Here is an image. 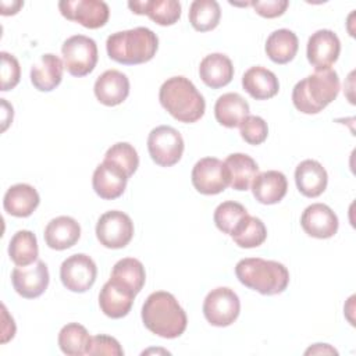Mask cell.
<instances>
[{
	"label": "cell",
	"instance_id": "12",
	"mask_svg": "<svg viewBox=\"0 0 356 356\" xmlns=\"http://www.w3.org/2000/svg\"><path fill=\"white\" fill-rule=\"evenodd\" d=\"M58 8L64 18L88 29L104 26L110 17L108 6L102 0H61Z\"/></svg>",
	"mask_w": 356,
	"mask_h": 356
},
{
	"label": "cell",
	"instance_id": "39",
	"mask_svg": "<svg viewBox=\"0 0 356 356\" xmlns=\"http://www.w3.org/2000/svg\"><path fill=\"white\" fill-rule=\"evenodd\" d=\"M86 355H111V356H122L124 349L120 342L110 335H95L90 337V342L88 346Z\"/></svg>",
	"mask_w": 356,
	"mask_h": 356
},
{
	"label": "cell",
	"instance_id": "32",
	"mask_svg": "<svg viewBox=\"0 0 356 356\" xmlns=\"http://www.w3.org/2000/svg\"><path fill=\"white\" fill-rule=\"evenodd\" d=\"M231 238L239 248H257L266 241L267 228L260 218L246 214L232 231Z\"/></svg>",
	"mask_w": 356,
	"mask_h": 356
},
{
	"label": "cell",
	"instance_id": "5",
	"mask_svg": "<svg viewBox=\"0 0 356 356\" xmlns=\"http://www.w3.org/2000/svg\"><path fill=\"white\" fill-rule=\"evenodd\" d=\"M235 274L242 285L267 296L282 293L289 284V271L282 263L260 257L239 260Z\"/></svg>",
	"mask_w": 356,
	"mask_h": 356
},
{
	"label": "cell",
	"instance_id": "34",
	"mask_svg": "<svg viewBox=\"0 0 356 356\" xmlns=\"http://www.w3.org/2000/svg\"><path fill=\"white\" fill-rule=\"evenodd\" d=\"M221 18V8L216 0H195L189 7V22L197 32L213 31Z\"/></svg>",
	"mask_w": 356,
	"mask_h": 356
},
{
	"label": "cell",
	"instance_id": "19",
	"mask_svg": "<svg viewBox=\"0 0 356 356\" xmlns=\"http://www.w3.org/2000/svg\"><path fill=\"white\" fill-rule=\"evenodd\" d=\"M295 182L298 191L303 196L317 197L327 188L328 174L318 161L307 159L298 164L295 170Z\"/></svg>",
	"mask_w": 356,
	"mask_h": 356
},
{
	"label": "cell",
	"instance_id": "26",
	"mask_svg": "<svg viewBox=\"0 0 356 356\" xmlns=\"http://www.w3.org/2000/svg\"><path fill=\"white\" fill-rule=\"evenodd\" d=\"M243 89L256 100H267L274 97L280 90V82L277 75L261 67H250L242 76Z\"/></svg>",
	"mask_w": 356,
	"mask_h": 356
},
{
	"label": "cell",
	"instance_id": "43",
	"mask_svg": "<svg viewBox=\"0 0 356 356\" xmlns=\"http://www.w3.org/2000/svg\"><path fill=\"white\" fill-rule=\"evenodd\" d=\"M1 106H3V128H1V131H6L13 120V106H10L6 102V99H1Z\"/></svg>",
	"mask_w": 356,
	"mask_h": 356
},
{
	"label": "cell",
	"instance_id": "24",
	"mask_svg": "<svg viewBox=\"0 0 356 356\" xmlns=\"http://www.w3.org/2000/svg\"><path fill=\"white\" fill-rule=\"evenodd\" d=\"M39 203V193L29 184H15L10 186L3 199L4 210L14 217H29Z\"/></svg>",
	"mask_w": 356,
	"mask_h": 356
},
{
	"label": "cell",
	"instance_id": "11",
	"mask_svg": "<svg viewBox=\"0 0 356 356\" xmlns=\"http://www.w3.org/2000/svg\"><path fill=\"white\" fill-rule=\"evenodd\" d=\"M192 185L202 195L221 193L229 185V174L224 161L203 157L192 168Z\"/></svg>",
	"mask_w": 356,
	"mask_h": 356
},
{
	"label": "cell",
	"instance_id": "40",
	"mask_svg": "<svg viewBox=\"0 0 356 356\" xmlns=\"http://www.w3.org/2000/svg\"><path fill=\"white\" fill-rule=\"evenodd\" d=\"M250 6L254 11L264 18H275L285 13L289 3L288 0H267V1H250Z\"/></svg>",
	"mask_w": 356,
	"mask_h": 356
},
{
	"label": "cell",
	"instance_id": "7",
	"mask_svg": "<svg viewBox=\"0 0 356 356\" xmlns=\"http://www.w3.org/2000/svg\"><path fill=\"white\" fill-rule=\"evenodd\" d=\"M182 135L170 125H160L150 131L147 136V150L152 160L160 167L177 164L184 153Z\"/></svg>",
	"mask_w": 356,
	"mask_h": 356
},
{
	"label": "cell",
	"instance_id": "14",
	"mask_svg": "<svg viewBox=\"0 0 356 356\" xmlns=\"http://www.w3.org/2000/svg\"><path fill=\"white\" fill-rule=\"evenodd\" d=\"M341 42L331 29H318L307 40V60L316 70H330L338 60Z\"/></svg>",
	"mask_w": 356,
	"mask_h": 356
},
{
	"label": "cell",
	"instance_id": "36",
	"mask_svg": "<svg viewBox=\"0 0 356 356\" xmlns=\"http://www.w3.org/2000/svg\"><path fill=\"white\" fill-rule=\"evenodd\" d=\"M248 214V210L238 202L227 200L217 206L214 210V224L216 227L224 232L231 235L232 231L236 228V225L241 222V220Z\"/></svg>",
	"mask_w": 356,
	"mask_h": 356
},
{
	"label": "cell",
	"instance_id": "29",
	"mask_svg": "<svg viewBox=\"0 0 356 356\" xmlns=\"http://www.w3.org/2000/svg\"><path fill=\"white\" fill-rule=\"evenodd\" d=\"M266 54L275 64H286L293 60L299 49L296 33L289 29H277L266 40Z\"/></svg>",
	"mask_w": 356,
	"mask_h": 356
},
{
	"label": "cell",
	"instance_id": "21",
	"mask_svg": "<svg viewBox=\"0 0 356 356\" xmlns=\"http://www.w3.org/2000/svg\"><path fill=\"white\" fill-rule=\"evenodd\" d=\"M43 235L44 242L50 249L65 250L78 242L81 227L75 218L60 216L47 222Z\"/></svg>",
	"mask_w": 356,
	"mask_h": 356
},
{
	"label": "cell",
	"instance_id": "1",
	"mask_svg": "<svg viewBox=\"0 0 356 356\" xmlns=\"http://www.w3.org/2000/svg\"><path fill=\"white\" fill-rule=\"evenodd\" d=\"M142 321L145 327L167 339L178 338L188 325L185 310L175 296L165 291L150 293L142 306Z\"/></svg>",
	"mask_w": 356,
	"mask_h": 356
},
{
	"label": "cell",
	"instance_id": "4",
	"mask_svg": "<svg viewBox=\"0 0 356 356\" xmlns=\"http://www.w3.org/2000/svg\"><path fill=\"white\" fill-rule=\"evenodd\" d=\"M339 93V78L334 70H316L296 82L292 90V103L303 114L323 111Z\"/></svg>",
	"mask_w": 356,
	"mask_h": 356
},
{
	"label": "cell",
	"instance_id": "17",
	"mask_svg": "<svg viewBox=\"0 0 356 356\" xmlns=\"http://www.w3.org/2000/svg\"><path fill=\"white\" fill-rule=\"evenodd\" d=\"M93 92L102 104L118 106L129 95V79L118 70H107L97 76Z\"/></svg>",
	"mask_w": 356,
	"mask_h": 356
},
{
	"label": "cell",
	"instance_id": "31",
	"mask_svg": "<svg viewBox=\"0 0 356 356\" xmlns=\"http://www.w3.org/2000/svg\"><path fill=\"white\" fill-rule=\"evenodd\" d=\"M8 256L15 266H29L38 260L39 248L36 236L29 229L17 231L8 243Z\"/></svg>",
	"mask_w": 356,
	"mask_h": 356
},
{
	"label": "cell",
	"instance_id": "35",
	"mask_svg": "<svg viewBox=\"0 0 356 356\" xmlns=\"http://www.w3.org/2000/svg\"><path fill=\"white\" fill-rule=\"evenodd\" d=\"M104 161L120 168L128 178L139 167V156L135 147L128 142H117L107 149L104 154Z\"/></svg>",
	"mask_w": 356,
	"mask_h": 356
},
{
	"label": "cell",
	"instance_id": "33",
	"mask_svg": "<svg viewBox=\"0 0 356 356\" xmlns=\"http://www.w3.org/2000/svg\"><path fill=\"white\" fill-rule=\"evenodd\" d=\"M57 341L63 353L68 356H81L88 352L90 335L82 324L68 323L60 330Z\"/></svg>",
	"mask_w": 356,
	"mask_h": 356
},
{
	"label": "cell",
	"instance_id": "30",
	"mask_svg": "<svg viewBox=\"0 0 356 356\" xmlns=\"http://www.w3.org/2000/svg\"><path fill=\"white\" fill-rule=\"evenodd\" d=\"M110 278L138 295L145 285L146 273L142 261L134 257H124L114 264Z\"/></svg>",
	"mask_w": 356,
	"mask_h": 356
},
{
	"label": "cell",
	"instance_id": "3",
	"mask_svg": "<svg viewBox=\"0 0 356 356\" xmlns=\"http://www.w3.org/2000/svg\"><path fill=\"white\" fill-rule=\"evenodd\" d=\"M157 49V35L145 26L111 33L106 40L108 57L124 65L147 63L156 56Z\"/></svg>",
	"mask_w": 356,
	"mask_h": 356
},
{
	"label": "cell",
	"instance_id": "2",
	"mask_svg": "<svg viewBox=\"0 0 356 356\" xmlns=\"http://www.w3.org/2000/svg\"><path fill=\"white\" fill-rule=\"evenodd\" d=\"M163 108L179 122L191 124L200 120L206 110L204 97L185 76H171L163 82L159 92Z\"/></svg>",
	"mask_w": 356,
	"mask_h": 356
},
{
	"label": "cell",
	"instance_id": "20",
	"mask_svg": "<svg viewBox=\"0 0 356 356\" xmlns=\"http://www.w3.org/2000/svg\"><path fill=\"white\" fill-rule=\"evenodd\" d=\"M288 191L286 177L277 170H268L254 177L252 192L261 204H275L284 199Z\"/></svg>",
	"mask_w": 356,
	"mask_h": 356
},
{
	"label": "cell",
	"instance_id": "18",
	"mask_svg": "<svg viewBox=\"0 0 356 356\" xmlns=\"http://www.w3.org/2000/svg\"><path fill=\"white\" fill-rule=\"evenodd\" d=\"M128 177L115 165L103 160L93 172L92 186L97 196L106 200L120 197L127 188Z\"/></svg>",
	"mask_w": 356,
	"mask_h": 356
},
{
	"label": "cell",
	"instance_id": "27",
	"mask_svg": "<svg viewBox=\"0 0 356 356\" xmlns=\"http://www.w3.org/2000/svg\"><path fill=\"white\" fill-rule=\"evenodd\" d=\"M214 115L222 127L236 128L249 115V103L239 93H224L214 104Z\"/></svg>",
	"mask_w": 356,
	"mask_h": 356
},
{
	"label": "cell",
	"instance_id": "42",
	"mask_svg": "<svg viewBox=\"0 0 356 356\" xmlns=\"http://www.w3.org/2000/svg\"><path fill=\"white\" fill-rule=\"evenodd\" d=\"M24 6L22 1H1V14L3 15H13L17 14L18 10Z\"/></svg>",
	"mask_w": 356,
	"mask_h": 356
},
{
	"label": "cell",
	"instance_id": "9",
	"mask_svg": "<svg viewBox=\"0 0 356 356\" xmlns=\"http://www.w3.org/2000/svg\"><path fill=\"white\" fill-rule=\"evenodd\" d=\"M96 236L100 245L108 249L125 248L134 236L131 217L120 210H110L100 216L96 224Z\"/></svg>",
	"mask_w": 356,
	"mask_h": 356
},
{
	"label": "cell",
	"instance_id": "10",
	"mask_svg": "<svg viewBox=\"0 0 356 356\" xmlns=\"http://www.w3.org/2000/svg\"><path fill=\"white\" fill-rule=\"evenodd\" d=\"M96 277V263L85 253L72 254L61 263L60 278L63 285L71 292H86L93 286Z\"/></svg>",
	"mask_w": 356,
	"mask_h": 356
},
{
	"label": "cell",
	"instance_id": "23",
	"mask_svg": "<svg viewBox=\"0 0 356 356\" xmlns=\"http://www.w3.org/2000/svg\"><path fill=\"white\" fill-rule=\"evenodd\" d=\"M128 7L134 14L147 15L161 26L174 25L181 17V3L177 0L128 1Z\"/></svg>",
	"mask_w": 356,
	"mask_h": 356
},
{
	"label": "cell",
	"instance_id": "6",
	"mask_svg": "<svg viewBox=\"0 0 356 356\" xmlns=\"http://www.w3.org/2000/svg\"><path fill=\"white\" fill-rule=\"evenodd\" d=\"M64 67L72 76H85L90 74L97 64V44L85 35L68 38L61 47Z\"/></svg>",
	"mask_w": 356,
	"mask_h": 356
},
{
	"label": "cell",
	"instance_id": "16",
	"mask_svg": "<svg viewBox=\"0 0 356 356\" xmlns=\"http://www.w3.org/2000/svg\"><path fill=\"white\" fill-rule=\"evenodd\" d=\"M135 296L131 289L110 278L100 289L99 306L107 317L122 318L131 312Z\"/></svg>",
	"mask_w": 356,
	"mask_h": 356
},
{
	"label": "cell",
	"instance_id": "8",
	"mask_svg": "<svg viewBox=\"0 0 356 356\" xmlns=\"http://www.w3.org/2000/svg\"><path fill=\"white\" fill-rule=\"evenodd\" d=\"M241 302L234 289L218 286L211 289L203 302V314L214 327H228L239 316Z\"/></svg>",
	"mask_w": 356,
	"mask_h": 356
},
{
	"label": "cell",
	"instance_id": "22",
	"mask_svg": "<svg viewBox=\"0 0 356 356\" xmlns=\"http://www.w3.org/2000/svg\"><path fill=\"white\" fill-rule=\"evenodd\" d=\"M64 64L56 54L46 53L31 68V82L40 92H50L56 89L63 79Z\"/></svg>",
	"mask_w": 356,
	"mask_h": 356
},
{
	"label": "cell",
	"instance_id": "13",
	"mask_svg": "<svg viewBox=\"0 0 356 356\" xmlns=\"http://www.w3.org/2000/svg\"><path fill=\"white\" fill-rule=\"evenodd\" d=\"M49 281V270L42 260L31 266H17L11 273V282L15 292L25 299L39 298L47 289Z\"/></svg>",
	"mask_w": 356,
	"mask_h": 356
},
{
	"label": "cell",
	"instance_id": "28",
	"mask_svg": "<svg viewBox=\"0 0 356 356\" xmlns=\"http://www.w3.org/2000/svg\"><path fill=\"white\" fill-rule=\"evenodd\" d=\"M224 164L229 174V186L235 191H248L259 174L257 163L245 153H232Z\"/></svg>",
	"mask_w": 356,
	"mask_h": 356
},
{
	"label": "cell",
	"instance_id": "25",
	"mask_svg": "<svg viewBox=\"0 0 356 356\" xmlns=\"http://www.w3.org/2000/svg\"><path fill=\"white\" fill-rule=\"evenodd\" d=\"M199 75L204 85L218 89L228 85L234 78L232 61L222 53L207 54L199 65Z\"/></svg>",
	"mask_w": 356,
	"mask_h": 356
},
{
	"label": "cell",
	"instance_id": "37",
	"mask_svg": "<svg viewBox=\"0 0 356 356\" xmlns=\"http://www.w3.org/2000/svg\"><path fill=\"white\" fill-rule=\"evenodd\" d=\"M239 129L242 139L249 145H260L268 135L267 122L259 115H248L239 125Z\"/></svg>",
	"mask_w": 356,
	"mask_h": 356
},
{
	"label": "cell",
	"instance_id": "15",
	"mask_svg": "<svg viewBox=\"0 0 356 356\" xmlns=\"http://www.w3.org/2000/svg\"><path fill=\"white\" fill-rule=\"evenodd\" d=\"M300 225L309 236L327 239L337 234L339 222L330 206L324 203H313L303 210Z\"/></svg>",
	"mask_w": 356,
	"mask_h": 356
},
{
	"label": "cell",
	"instance_id": "41",
	"mask_svg": "<svg viewBox=\"0 0 356 356\" xmlns=\"http://www.w3.org/2000/svg\"><path fill=\"white\" fill-rule=\"evenodd\" d=\"M306 355H338V352L332 348V346H330L328 343H314L313 346H310L306 352H305Z\"/></svg>",
	"mask_w": 356,
	"mask_h": 356
},
{
	"label": "cell",
	"instance_id": "38",
	"mask_svg": "<svg viewBox=\"0 0 356 356\" xmlns=\"http://www.w3.org/2000/svg\"><path fill=\"white\" fill-rule=\"evenodd\" d=\"M0 56H1V74H0L1 90L7 92L18 85L21 78V67L18 60L13 54L7 51H1Z\"/></svg>",
	"mask_w": 356,
	"mask_h": 356
}]
</instances>
